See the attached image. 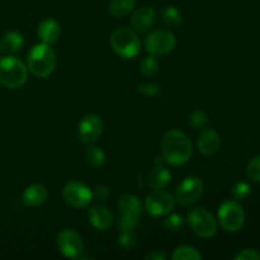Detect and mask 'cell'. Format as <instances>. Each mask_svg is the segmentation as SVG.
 <instances>
[{"instance_id": "18", "label": "cell", "mask_w": 260, "mask_h": 260, "mask_svg": "<svg viewBox=\"0 0 260 260\" xmlns=\"http://www.w3.org/2000/svg\"><path fill=\"white\" fill-rule=\"evenodd\" d=\"M172 180V173L167 167L161 164H157L156 167L152 168L147 173L146 182L152 189H159V188H165Z\"/></svg>"}, {"instance_id": "35", "label": "cell", "mask_w": 260, "mask_h": 260, "mask_svg": "<svg viewBox=\"0 0 260 260\" xmlns=\"http://www.w3.org/2000/svg\"><path fill=\"white\" fill-rule=\"evenodd\" d=\"M167 259V256H165L164 253H161V251H154V253L149 254V255L146 256V260H165Z\"/></svg>"}, {"instance_id": "28", "label": "cell", "mask_w": 260, "mask_h": 260, "mask_svg": "<svg viewBox=\"0 0 260 260\" xmlns=\"http://www.w3.org/2000/svg\"><path fill=\"white\" fill-rule=\"evenodd\" d=\"M231 193H233V197L236 201L245 200V198H248L250 196L251 188L246 182H238L236 184H234Z\"/></svg>"}, {"instance_id": "21", "label": "cell", "mask_w": 260, "mask_h": 260, "mask_svg": "<svg viewBox=\"0 0 260 260\" xmlns=\"http://www.w3.org/2000/svg\"><path fill=\"white\" fill-rule=\"evenodd\" d=\"M135 5H136V0H111L109 13L116 18L124 17L134 10Z\"/></svg>"}, {"instance_id": "23", "label": "cell", "mask_w": 260, "mask_h": 260, "mask_svg": "<svg viewBox=\"0 0 260 260\" xmlns=\"http://www.w3.org/2000/svg\"><path fill=\"white\" fill-rule=\"evenodd\" d=\"M173 259L174 260H200L202 259L200 251L193 246L183 245L178 246L173 253Z\"/></svg>"}, {"instance_id": "2", "label": "cell", "mask_w": 260, "mask_h": 260, "mask_svg": "<svg viewBox=\"0 0 260 260\" xmlns=\"http://www.w3.org/2000/svg\"><path fill=\"white\" fill-rule=\"evenodd\" d=\"M28 69L36 78L45 79L53 73L56 68V53L47 43H38L28 52Z\"/></svg>"}, {"instance_id": "17", "label": "cell", "mask_w": 260, "mask_h": 260, "mask_svg": "<svg viewBox=\"0 0 260 260\" xmlns=\"http://www.w3.org/2000/svg\"><path fill=\"white\" fill-rule=\"evenodd\" d=\"M60 35L61 27L57 20L50 18V19H45L43 22H41V24L38 25L37 36L43 43H47V45L55 43L60 38Z\"/></svg>"}, {"instance_id": "6", "label": "cell", "mask_w": 260, "mask_h": 260, "mask_svg": "<svg viewBox=\"0 0 260 260\" xmlns=\"http://www.w3.org/2000/svg\"><path fill=\"white\" fill-rule=\"evenodd\" d=\"M188 223L193 233L200 238H212L217 233V222L215 217L203 207L194 208L188 213Z\"/></svg>"}, {"instance_id": "3", "label": "cell", "mask_w": 260, "mask_h": 260, "mask_svg": "<svg viewBox=\"0 0 260 260\" xmlns=\"http://www.w3.org/2000/svg\"><path fill=\"white\" fill-rule=\"evenodd\" d=\"M28 78L27 66L20 58L12 55L0 57V84L8 89L20 88Z\"/></svg>"}, {"instance_id": "16", "label": "cell", "mask_w": 260, "mask_h": 260, "mask_svg": "<svg viewBox=\"0 0 260 260\" xmlns=\"http://www.w3.org/2000/svg\"><path fill=\"white\" fill-rule=\"evenodd\" d=\"M23 203L28 207H40L48 200V190L42 184H32L23 192Z\"/></svg>"}, {"instance_id": "24", "label": "cell", "mask_w": 260, "mask_h": 260, "mask_svg": "<svg viewBox=\"0 0 260 260\" xmlns=\"http://www.w3.org/2000/svg\"><path fill=\"white\" fill-rule=\"evenodd\" d=\"M162 22L168 25V27H177L178 24L182 23V13L179 12V9H177L175 7H167L161 13Z\"/></svg>"}, {"instance_id": "25", "label": "cell", "mask_w": 260, "mask_h": 260, "mask_svg": "<svg viewBox=\"0 0 260 260\" xmlns=\"http://www.w3.org/2000/svg\"><path fill=\"white\" fill-rule=\"evenodd\" d=\"M159 71V62L156 60V56L150 55L147 57L142 58L140 62V73L144 76H154Z\"/></svg>"}, {"instance_id": "31", "label": "cell", "mask_w": 260, "mask_h": 260, "mask_svg": "<svg viewBox=\"0 0 260 260\" xmlns=\"http://www.w3.org/2000/svg\"><path fill=\"white\" fill-rule=\"evenodd\" d=\"M246 173L250 179L254 182H260V155L253 157L246 167Z\"/></svg>"}, {"instance_id": "34", "label": "cell", "mask_w": 260, "mask_h": 260, "mask_svg": "<svg viewBox=\"0 0 260 260\" xmlns=\"http://www.w3.org/2000/svg\"><path fill=\"white\" fill-rule=\"evenodd\" d=\"M139 91L146 96H155L159 93V86L155 84H144V85L139 86Z\"/></svg>"}, {"instance_id": "14", "label": "cell", "mask_w": 260, "mask_h": 260, "mask_svg": "<svg viewBox=\"0 0 260 260\" xmlns=\"http://www.w3.org/2000/svg\"><path fill=\"white\" fill-rule=\"evenodd\" d=\"M156 22V12L151 7H142L134 13L131 25L137 32H146Z\"/></svg>"}, {"instance_id": "4", "label": "cell", "mask_w": 260, "mask_h": 260, "mask_svg": "<svg viewBox=\"0 0 260 260\" xmlns=\"http://www.w3.org/2000/svg\"><path fill=\"white\" fill-rule=\"evenodd\" d=\"M114 52L123 58H134L141 50V41L135 30L129 28H119L114 30L111 38Z\"/></svg>"}, {"instance_id": "7", "label": "cell", "mask_w": 260, "mask_h": 260, "mask_svg": "<svg viewBox=\"0 0 260 260\" xmlns=\"http://www.w3.org/2000/svg\"><path fill=\"white\" fill-rule=\"evenodd\" d=\"M175 43H177V40L174 35L167 29L152 30L145 41L147 52L154 56L168 55L174 50Z\"/></svg>"}, {"instance_id": "15", "label": "cell", "mask_w": 260, "mask_h": 260, "mask_svg": "<svg viewBox=\"0 0 260 260\" xmlns=\"http://www.w3.org/2000/svg\"><path fill=\"white\" fill-rule=\"evenodd\" d=\"M89 221L94 228L104 231L111 228L113 223V215L108 207L103 205H96L89 210Z\"/></svg>"}, {"instance_id": "10", "label": "cell", "mask_w": 260, "mask_h": 260, "mask_svg": "<svg viewBox=\"0 0 260 260\" xmlns=\"http://www.w3.org/2000/svg\"><path fill=\"white\" fill-rule=\"evenodd\" d=\"M57 246L63 256L78 259L84 253V243L76 231L66 229L57 235Z\"/></svg>"}, {"instance_id": "12", "label": "cell", "mask_w": 260, "mask_h": 260, "mask_svg": "<svg viewBox=\"0 0 260 260\" xmlns=\"http://www.w3.org/2000/svg\"><path fill=\"white\" fill-rule=\"evenodd\" d=\"M103 132V122L99 116L89 113L81 118L78 126V136L85 145L95 144Z\"/></svg>"}, {"instance_id": "29", "label": "cell", "mask_w": 260, "mask_h": 260, "mask_svg": "<svg viewBox=\"0 0 260 260\" xmlns=\"http://www.w3.org/2000/svg\"><path fill=\"white\" fill-rule=\"evenodd\" d=\"M183 225H184V218L178 215V213H173V215L168 216L164 221L165 229L168 231H173V233L179 231L183 228Z\"/></svg>"}, {"instance_id": "13", "label": "cell", "mask_w": 260, "mask_h": 260, "mask_svg": "<svg viewBox=\"0 0 260 260\" xmlns=\"http://www.w3.org/2000/svg\"><path fill=\"white\" fill-rule=\"evenodd\" d=\"M197 146L198 150L202 152L203 155H215L220 151L221 149V137L218 135V132H216L215 129H205L202 134L200 135L197 140Z\"/></svg>"}, {"instance_id": "9", "label": "cell", "mask_w": 260, "mask_h": 260, "mask_svg": "<svg viewBox=\"0 0 260 260\" xmlns=\"http://www.w3.org/2000/svg\"><path fill=\"white\" fill-rule=\"evenodd\" d=\"M62 196L65 202L75 208H85L93 201V193L88 185L76 180L66 183Z\"/></svg>"}, {"instance_id": "33", "label": "cell", "mask_w": 260, "mask_h": 260, "mask_svg": "<svg viewBox=\"0 0 260 260\" xmlns=\"http://www.w3.org/2000/svg\"><path fill=\"white\" fill-rule=\"evenodd\" d=\"M91 193H93V198L101 201V202H104V201H107V198L109 197V194H111V190H109V188L107 187V185L101 184L96 185Z\"/></svg>"}, {"instance_id": "27", "label": "cell", "mask_w": 260, "mask_h": 260, "mask_svg": "<svg viewBox=\"0 0 260 260\" xmlns=\"http://www.w3.org/2000/svg\"><path fill=\"white\" fill-rule=\"evenodd\" d=\"M189 123L193 128L203 129L208 124V114L203 111H194L189 116Z\"/></svg>"}, {"instance_id": "30", "label": "cell", "mask_w": 260, "mask_h": 260, "mask_svg": "<svg viewBox=\"0 0 260 260\" xmlns=\"http://www.w3.org/2000/svg\"><path fill=\"white\" fill-rule=\"evenodd\" d=\"M118 244L124 250H132L136 246V235L134 231H121Z\"/></svg>"}, {"instance_id": "26", "label": "cell", "mask_w": 260, "mask_h": 260, "mask_svg": "<svg viewBox=\"0 0 260 260\" xmlns=\"http://www.w3.org/2000/svg\"><path fill=\"white\" fill-rule=\"evenodd\" d=\"M139 226V216L122 212L118 217V228L121 231H135Z\"/></svg>"}, {"instance_id": "32", "label": "cell", "mask_w": 260, "mask_h": 260, "mask_svg": "<svg viewBox=\"0 0 260 260\" xmlns=\"http://www.w3.org/2000/svg\"><path fill=\"white\" fill-rule=\"evenodd\" d=\"M235 260H260V253L255 249H244L236 254Z\"/></svg>"}, {"instance_id": "22", "label": "cell", "mask_w": 260, "mask_h": 260, "mask_svg": "<svg viewBox=\"0 0 260 260\" xmlns=\"http://www.w3.org/2000/svg\"><path fill=\"white\" fill-rule=\"evenodd\" d=\"M84 157L90 167L96 168V169L103 167L104 162H106V154L101 147L96 146H89L84 152Z\"/></svg>"}, {"instance_id": "8", "label": "cell", "mask_w": 260, "mask_h": 260, "mask_svg": "<svg viewBox=\"0 0 260 260\" xmlns=\"http://www.w3.org/2000/svg\"><path fill=\"white\" fill-rule=\"evenodd\" d=\"M174 202L175 200L172 193L165 190L164 188H159L147 194L145 208L151 216H164L173 210Z\"/></svg>"}, {"instance_id": "19", "label": "cell", "mask_w": 260, "mask_h": 260, "mask_svg": "<svg viewBox=\"0 0 260 260\" xmlns=\"http://www.w3.org/2000/svg\"><path fill=\"white\" fill-rule=\"evenodd\" d=\"M23 45H24V38H23L22 33L10 30V32L5 33L0 40V51L5 55H12V53L20 51Z\"/></svg>"}, {"instance_id": "1", "label": "cell", "mask_w": 260, "mask_h": 260, "mask_svg": "<svg viewBox=\"0 0 260 260\" xmlns=\"http://www.w3.org/2000/svg\"><path fill=\"white\" fill-rule=\"evenodd\" d=\"M161 152L164 161L179 167L185 164L192 156V142L180 129H170L162 137Z\"/></svg>"}, {"instance_id": "20", "label": "cell", "mask_w": 260, "mask_h": 260, "mask_svg": "<svg viewBox=\"0 0 260 260\" xmlns=\"http://www.w3.org/2000/svg\"><path fill=\"white\" fill-rule=\"evenodd\" d=\"M118 207L121 212L132 213V215H141L142 205L139 198L134 194H123L118 201Z\"/></svg>"}, {"instance_id": "11", "label": "cell", "mask_w": 260, "mask_h": 260, "mask_svg": "<svg viewBox=\"0 0 260 260\" xmlns=\"http://www.w3.org/2000/svg\"><path fill=\"white\" fill-rule=\"evenodd\" d=\"M203 182L198 177H188L180 183L175 190L174 200L182 206H189L194 203L202 196Z\"/></svg>"}, {"instance_id": "5", "label": "cell", "mask_w": 260, "mask_h": 260, "mask_svg": "<svg viewBox=\"0 0 260 260\" xmlns=\"http://www.w3.org/2000/svg\"><path fill=\"white\" fill-rule=\"evenodd\" d=\"M218 221L229 233L241 230L245 222V212L238 201H226L218 208Z\"/></svg>"}]
</instances>
